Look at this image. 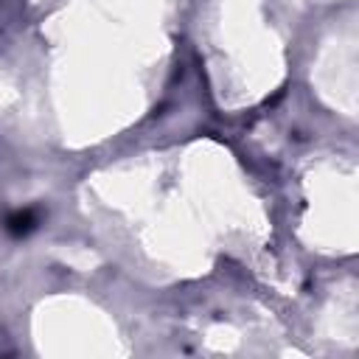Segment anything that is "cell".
<instances>
[{
    "label": "cell",
    "instance_id": "obj_1",
    "mask_svg": "<svg viewBox=\"0 0 359 359\" xmlns=\"http://www.w3.org/2000/svg\"><path fill=\"white\" fill-rule=\"evenodd\" d=\"M29 227H31V216H29V213H20V216L12 219V230H15V233H26Z\"/></svg>",
    "mask_w": 359,
    "mask_h": 359
}]
</instances>
